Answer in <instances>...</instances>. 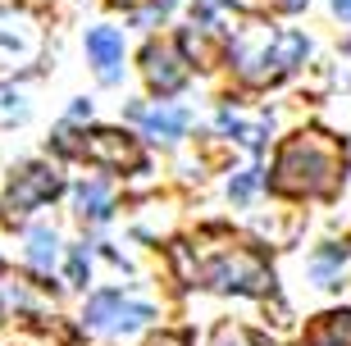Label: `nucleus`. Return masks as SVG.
Listing matches in <instances>:
<instances>
[{"label":"nucleus","mask_w":351,"mask_h":346,"mask_svg":"<svg viewBox=\"0 0 351 346\" xmlns=\"http://www.w3.org/2000/svg\"><path fill=\"white\" fill-rule=\"evenodd\" d=\"M342 173H347V155L338 141L324 132H301L278 151L269 187L278 196H333Z\"/></svg>","instance_id":"f257e3e1"},{"label":"nucleus","mask_w":351,"mask_h":346,"mask_svg":"<svg viewBox=\"0 0 351 346\" xmlns=\"http://www.w3.org/2000/svg\"><path fill=\"white\" fill-rule=\"evenodd\" d=\"M311 41L301 32H278L265 18H242L237 27H228V55H233V69L242 82L251 87H265L274 77L292 73V69L306 60Z\"/></svg>","instance_id":"f03ea898"},{"label":"nucleus","mask_w":351,"mask_h":346,"mask_svg":"<svg viewBox=\"0 0 351 346\" xmlns=\"http://www.w3.org/2000/svg\"><path fill=\"white\" fill-rule=\"evenodd\" d=\"M182 260V273L187 282H201V287H215V292H247V296H261L274 287V273L251 246H237V242H223L206 256H196V264L178 251Z\"/></svg>","instance_id":"7ed1b4c3"},{"label":"nucleus","mask_w":351,"mask_h":346,"mask_svg":"<svg viewBox=\"0 0 351 346\" xmlns=\"http://www.w3.org/2000/svg\"><path fill=\"white\" fill-rule=\"evenodd\" d=\"M156 319V310L146 306V301H132V296L123 292H101L87 301V314H82V323H87L91 333H110V337H123V333H137V328H146V323Z\"/></svg>","instance_id":"20e7f679"},{"label":"nucleus","mask_w":351,"mask_h":346,"mask_svg":"<svg viewBox=\"0 0 351 346\" xmlns=\"http://www.w3.org/2000/svg\"><path fill=\"white\" fill-rule=\"evenodd\" d=\"M55 314V296L41 282L23 278L14 269H0V319H19V323H41Z\"/></svg>","instance_id":"39448f33"},{"label":"nucleus","mask_w":351,"mask_h":346,"mask_svg":"<svg viewBox=\"0 0 351 346\" xmlns=\"http://www.w3.org/2000/svg\"><path fill=\"white\" fill-rule=\"evenodd\" d=\"M64 151L82 155V160H91L101 169H119V173L123 169H142V146L119 128H91V132H82V141H69Z\"/></svg>","instance_id":"423d86ee"},{"label":"nucleus","mask_w":351,"mask_h":346,"mask_svg":"<svg viewBox=\"0 0 351 346\" xmlns=\"http://www.w3.org/2000/svg\"><path fill=\"white\" fill-rule=\"evenodd\" d=\"M41 55V27L32 14L5 10L0 14V69H27Z\"/></svg>","instance_id":"0eeeda50"},{"label":"nucleus","mask_w":351,"mask_h":346,"mask_svg":"<svg viewBox=\"0 0 351 346\" xmlns=\"http://www.w3.org/2000/svg\"><path fill=\"white\" fill-rule=\"evenodd\" d=\"M60 173H55L51 164H27V169H19L14 173V182H10V192H5V214L10 219H19V214H27V210H37V206H46V201H55L60 196Z\"/></svg>","instance_id":"6e6552de"},{"label":"nucleus","mask_w":351,"mask_h":346,"mask_svg":"<svg viewBox=\"0 0 351 346\" xmlns=\"http://www.w3.org/2000/svg\"><path fill=\"white\" fill-rule=\"evenodd\" d=\"M142 73L160 96H169V91H178L187 82V60H182V51L169 46V41H151L142 51Z\"/></svg>","instance_id":"1a4fd4ad"},{"label":"nucleus","mask_w":351,"mask_h":346,"mask_svg":"<svg viewBox=\"0 0 351 346\" xmlns=\"http://www.w3.org/2000/svg\"><path fill=\"white\" fill-rule=\"evenodd\" d=\"M132 119L146 128V137H160V141H178L187 132V110H178V105H151V110L137 105Z\"/></svg>","instance_id":"9d476101"},{"label":"nucleus","mask_w":351,"mask_h":346,"mask_svg":"<svg viewBox=\"0 0 351 346\" xmlns=\"http://www.w3.org/2000/svg\"><path fill=\"white\" fill-rule=\"evenodd\" d=\"M87 51H91V60H96V69H101L105 82H114L119 64H123V37H119L114 27H91L87 32Z\"/></svg>","instance_id":"9b49d317"},{"label":"nucleus","mask_w":351,"mask_h":346,"mask_svg":"<svg viewBox=\"0 0 351 346\" xmlns=\"http://www.w3.org/2000/svg\"><path fill=\"white\" fill-rule=\"evenodd\" d=\"M306 346H351V310H333L324 319H315Z\"/></svg>","instance_id":"f8f14e48"},{"label":"nucleus","mask_w":351,"mask_h":346,"mask_svg":"<svg viewBox=\"0 0 351 346\" xmlns=\"http://www.w3.org/2000/svg\"><path fill=\"white\" fill-rule=\"evenodd\" d=\"M27 256H32V264H37L41 273L55 269V256H60V242H55L51 228H32L27 232Z\"/></svg>","instance_id":"ddd939ff"},{"label":"nucleus","mask_w":351,"mask_h":346,"mask_svg":"<svg viewBox=\"0 0 351 346\" xmlns=\"http://www.w3.org/2000/svg\"><path fill=\"white\" fill-rule=\"evenodd\" d=\"M78 214L82 219H105L110 214V187H105V182H82L78 187Z\"/></svg>","instance_id":"4468645a"},{"label":"nucleus","mask_w":351,"mask_h":346,"mask_svg":"<svg viewBox=\"0 0 351 346\" xmlns=\"http://www.w3.org/2000/svg\"><path fill=\"white\" fill-rule=\"evenodd\" d=\"M219 128L223 132H237V141H242V146H251V151L269 137V128H265V123H247V119L233 114V110H223V114H219Z\"/></svg>","instance_id":"2eb2a0df"},{"label":"nucleus","mask_w":351,"mask_h":346,"mask_svg":"<svg viewBox=\"0 0 351 346\" xmlns=\"http://www.w3.org/2000/svg\"><path fill=\"white\" fill-rule=\"evenodd\" d=\"M215 346H269L261 333H251L242 323H223L219 333H215Z\"/></svg>","instance_id":"dca6fc26"},{"label":"nucleus","mask_w":351,"mask_h":346,"mask_svg":"<svg viewBox=\"0 0 351 346\" xmlns=\"http://www.w3.org/2000/svg\"><path fill=\"white\" fill-rule=\"evenodd\" d=\"M256 182H261V178H256V173H242V178L233 182V196H237V201H247V196L256 192Z\"/></svg>","instance_id":"f3484780"},{"label":"nucleus","mask_w":351,"mask_h":346,"mask_svg":"<svg viewBox=\"0 0 351 346\" xmlns=\"http://www.w3.org/2000/svg\"><path fill=\"white\" fill-rule=\"evenodd\" d=\"M82 273H87V246H78L73 251V264H69V278L73 282H82Z\"/></svg>","instance_id":"a211bd4d"},{"label":"nucleus","mask_w":351,"mask_h":346,"mask_svg":"<svg viewBox=\"0 0 351 346\" xmlns=\"http://www.w3.org/2000/svg\"><path fill=\"white\" fill-rule=\"evenodd\" d=\"M146 346H187V337H178V333H160L156 342H146Z\"/></svg>","instance_id":"6ab92c4d"},{"label":"nucleus","mask_w":351,"mask_h":346,"mask_svg":"<svg viewBox=\"0 0 351 346\" xmlns=\"http://www.w3.org/2000/svg\"><path fill=\"white\" fill-rule=\"evenodd\" d=\"M333 14H338V18H351V0H333Z\"/></svg>","instance_id":"aec40b11"},{"label":"nucleus","mask_w":351,"mask_h":346,"mask_svg":"<svg viewBox=\"0 0 351 346\" xmlns=\"http://www.w3.org/2000/svg\"><path fill=\"white\" fill-rule=\"evenodd\" d=\"M274 5H283V10H301L306 0H274Z\"/></svg>","instance_id":"412c9836"},{"label":"nucleus","mask_w":351,"mask_h":346,"mask_svg":"<svg viewBox=\"0 0 351 346\" xmlns=\"http://www.w3.org/2000/svg\"><path fill=\"white\" fill-rule=\"evenodd\" d=\"M114 5H142V0H114Z\"/></svg>","instance_id":"4be33fe9"}]
</instances>
